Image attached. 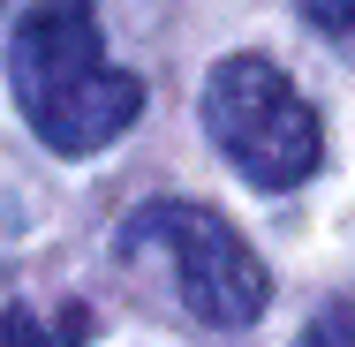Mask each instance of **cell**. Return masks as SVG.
Here are the masks:
<instances>
[{
  "mask_svg": "<svg viewBox=\"0 0 355 347\" xmlns=\"http://www.w3.org/2000/svg\"><path fill=\"white\" fill-rule=\"evenodd\" d=\"M8 75H15L23 121L38 129V143H53L61 159L106 151L144 114V83L106 61L98 0H31V15L15 23Z\"/></svg>",
  "mask_w": 355,
  "mask_h": 347,
  "instance_id": "1",
  "label": "cell"
},
{
  "mask_svg": "<svg viewBox=\"0 0 355 347\" xmlns=\"http://www.w3.org/2000/svg\"><path fill=\"white\" fill-rule=\"evenodd\" d=\"M121 257H129V265H166L174 287H182V302H189L205 325H219V332L257 325V310H265V294H272L257 249H250L219 211L189 204V197L137 204L129 226H121Z\"/></svg>",
  "mask_w": 355,
  "mask_h": 347,
  "instance_id": "2",
  "label": "cell"
},
{
  "mask_svg": "<svg viewBox=\"0 0 355 347\" xmlns=\"http://www.w3.org/2000/svg\"><path fill=\"white\" fill-rule=\"evenodd\" d=\"M205 129L250 189H302L325 159V129L310 98L257 53H227L205 75Z\"/></svg>",
  "mask_w": 355,
  "mask_h": 347,
  "instance_id": "3",
  "label": "cell"
},
{
  "mask_svg": "<svg viewBox=\"0 0 355 347\" xmlns=\"http://www.w3.org/2000/svg\"><path fill=\"white\" fill-rule=\"evenodd\" d=\"M91 332H98V317H91L83 302H61V310L15 302V310L0 317V347H83Z\"/></svg>",
  "mask_w": 355,
  "mask_h": 347,
  "instance_id": "4",
  "label": "cell"
},
{
  "mask_svg": "<svg viewBox=\"0 0 355 347\" xmlns=\"http://www.w3.org/2000/svg\"><path fill=\"white\" fill-rule=\"evenodd\" d=\"M302 347H355V310H348V302H325V310L310 317Z\"/></svg>",
  "mask_w": 355,
  "mask_h": 347,
  "instance_id": "5",
  "label": "cell"
},
{
  "mask_svg": "<svg viewBox=\"0 0 355 347\" xmlns=\"http://www.w3.org/2000/svg\"><path fill=\"white\" fill-rule=\"evenodd\" d=\"M295 8H302L318 30H333V38H340V30H355V0H295Z\"/></svg>",
  "mask_w": 355,
  "mask_h": 347,
  "instance_id": "6",
  "label": "cell"
}]
</instances>
